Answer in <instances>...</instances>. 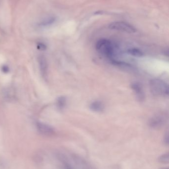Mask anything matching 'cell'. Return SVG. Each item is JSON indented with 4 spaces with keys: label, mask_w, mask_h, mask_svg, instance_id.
Masks as SVG:
<instances>
[{
    "label": "cell",
    "mask_w": 169,
    "mask_h": 169,
    "mask_svg": "<svg viewBox=\"0 0 169 169\" xmlns=\"http://www.w3.org/2000/svg\"><path fill=\"white\" fill-rule=\"evenodd\" d=\"M96 49L100 54L107 58L113 59V56L115 52V46L110 40L101 39L97 42Z\"/></svg>",
    "instance_id": "6da1fadb"
},
{
    "label": "cell",
    "mask_w": 169,
    "mask_h": 169,
    "mask_svg": "<svg viewBox=\"0 0 169 169\" xmlns=\"http://www.w3.org/2000/svg\"><path fill=\"white\" fill-rule=\"evenodd\" d=\"M151 92L156 96H168L169 87L164 81L160 79H155L151 80L149 83Z\"/></svg>",
    "instance_id": "7a4b0ae2"
},
{
    "label": "cell",
    "mask_w": 169,
    "mask_h": 169,
    "mask_svg": "<svg viewBox=\"0 0 169 169\" xmlns=\"http://www.w3.org/2000/svg\"><path fill=\"white\" fill-rule=\"evenodd\" d=\"M109 28L111 29L128 33H135L136 31V29L132 25L123 21H116L111 23L109 25Z\"/></svg>",
    "instance_id": "3957f363"
},
{
    "label": "cell",
    "mask_w": 169,
    "mask_h": 169,
    "mask_svg": "<svg viewBox=\"0 0 169 169\" xmlns=\"http://www.w3.org/2000/svg\"><path fill=\"white\" fill-rule=\"evenodd\" d=\"M70 155L75 168L78 167L79 169H95L87 161L78 155L74 154H71Z\"/></svg>",
    "instance_id": "277c9868"
},
{
    "label": "cell",
    "mask_w": 169,
    "mask_h": 169,
    "mask_svg": "<svg viewBox=\"0 0 169 169\" xmlns=\"http://www.w3.org/2000/svg\"><path fill=\"white\" fill-rule=\"evenodd\" d=\"M37 129L39 133L45 136L52 135L55 132V130L49 125L42 122H37L36 124Z\"/></svg>",
    "instance_id": "5b68a950"
},
{
    "label": "cell",
    "mask_w": 169,
    "mask_h": 169,
    "mask_svg": "<svg viewBox=\"0 0 169 169\" xmlns=\"http://www.w3.org/2000/svg\"><path fill=\"white\" fill-rule=\"evenodd\" d=\"M131 88L134 90L136 98L139 101L144 100L145 95L142 86L138 82H134L131 84Z\"/></svg>",
    "instance_id": "8992f818"
},
{
    "label": "cell",
    "mask_w": 169,
    "mask_h": 169,
    "mask_svg": "<svg viewBox=\"0 0 169 169\" xmlns=\"http://www.w3.org/2000/svg\"><path fill=\"white\" fill-rule=\"evenodd\" d=\"M38 64L41 75L43 77L46 78L48 72V64L47 60L44 56L40 55L38 57Z\"/></svg>",
    "instance_id": "52a82bcc"
},
{
    "label": "cell",
    "mask_w": 169,
    "mask_h": 169,
    "mask_svg": "<svg viewBox=\"0 0 169 169\" xmlns=\"http://www.w3.org/2000/svg\"><path fill=\"white\" fill-rule=\"evenodd\" d=\"M164 120L163 118L160 117H156L153 118L149 121V126L153 128H158L162 126L163 124Z\"/></svg>",
    "instance_id": "ba28073f"
},
{
    "label": "cell",
    "mask_w": 169,
    "mask_h": 169,
    "mask_svg": "<svg viewBox=\"0 0 169 169\" xmlns=\"http://www.w3.org/2000/svg\"><path fill=\"white\" fill-rule=\"evenodd\" d=\"M90 109L93 111L100 112H102L104 109V105L101 101H95L91 103Z\"/></svg>",
    "instance_id": "9c48e42d"
},
{
    "label": "cell",
    "mask_w": 169,
    "mask_h": 169,
    "mask_svg": "<svg viewBox=\"0 0 169 169\" xmlns=\"http://www.w3.org/2000/svg\"><path fill=\"white\" fill-rule=\"evenodd\" d=\"M56 18L53 17H47L44 18L38 23L41 27H46L53 24L55 21Z\"/></svg>",
    "instance_id": "30bf717a"
},
{
    "label": "cell",
    "mask_w": 169,
    "mask_h": 169,
    "mask_svg": "<svg viewBox=\"0 0 169 169\" xmlns=\"http://www.w3.org/2000/svg\"><path fill=\"white\" fill-rule=\"evenodd\" d=\"M128 53L130 55L135 57H141L143 55L142 51L137 48L129 49L128 50Z\"/></svg>",
    "instance_id": "8fae6325"
},
{
    "label": "cell",
    "mask_w": 169,
    "mask_h": 169,
    "mask_svg": "<svg viewBox=\"0 0 169 169\" xmlns=\"http://www.w3.org/2000/svg\"><path fill=\"white\" fill-rule=\"evenodd\" d=\"M57 106L59 109H63L66 105V99L64 96H60L57 100Z\"/></svg>",
    "instance_id": "7c38bea8"
},
{
    "label": "cell",
    "mask_w": 169,
    "mask_h": 169,
    "mask_svg": "<svg viewBox=\"0 0 169 169\" xmlns=\"http://www.w3.org/2000/svg\"><path fill=\"white\" fill-rule=\"evenodd\" d=\"M158 161L163 164H167L169 163V153H167L165 154H163L159 157Z\"/></svg>",
    "instance_id": "4fadbf2b"
},
{
    "label": "cell",
    "mask_w": 169,
    "mask_h": 169,
    "mask_svg": "<svg viewBox=\"0 0 169 169\" xmlns=\"http://www.w3.org/2000/svg\"><path fill=\"white\" fill-rule=\"evenodd\" d=\"M37 48L39 50L43 51L46 50V49H47V46L43 43L39 42L38 43L37 45Z\"/></svg>",
    "instance_id": "5bb4252c"
},
{
    "label": "cell",
    "mask_w": 169,
    "mask_h": 169,
    "mask_svg": "<svg viewBox=\"0 0 169 169\" xmlns=\"http://www.w3.org/2000/svg\"><path fill=\"white\" fill-rule=\"evenodd\" d=\"M2 71L5 73H8L9 71V67L6 65L3 66L2 67Z\"/></svg>",
    "instance_id": "9a60e30c"
},
{
    "label": "cell",
    "mask_w": 169,
    "mask_h": 169,
    "mask_svg": "<svg viewBox=\"0 0 169 169\" xmlns=\"http://www.w3.org/2000/svg\"><path fill=\"white\" fill-rule=\"evenodd\" d=\"M164 142L165 144L167 146L169 145V134L168 133H166L165 135L164 138Z\"/></svg>",
    "instance_id": "2e32d148"
},
{
    "label": "cell",
    "mask_w": 169,
    "mask_h": 169,
    "mask_svg": "<svg viewBox=\"0 0 169 169\" xmlns=\"http://www.w3.org/2000/svg\"><path fill=\"white\" fill-rule=\"evenodd\" d=\"M160 169H169V168H160Z\"/></svg>",
    "instance_id": "e0dca14e"
}]
</instances>
